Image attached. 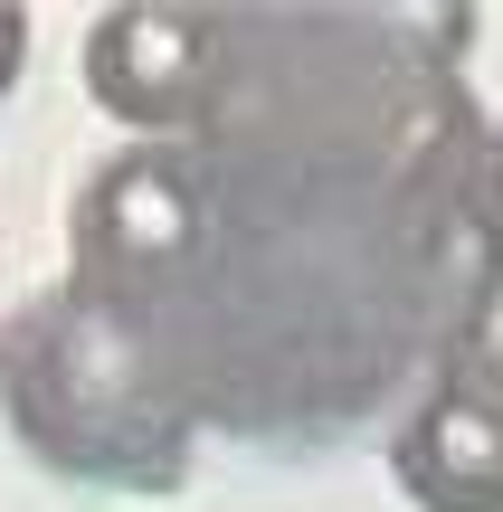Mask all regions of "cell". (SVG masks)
<instances>
[{
	"mask_svg": "<svg viewBox=\"0 0 503 512\" xmlns=\"http://www.w3.org/2000/svg\"><path fill=\"white\" fill-rule=\"evenodd\" d=\"M0 399L57 475L162 494L190 465L181 380L143 351V323H124L95 294H48L0 332Z\"/></svg>",
	"mask_w": 503,
	"mask_h": 512,
	"instance_id": "6da1fadb",
	"label": "cell"
},
{
	"mask_svg": "<svg viewBox=\"0 0 503 512\" xmlns=\"http://www.w3.org/2000/svg\"><path fill=\"white\" fill-rule=\"evenodd\" d=\"M200 256V190L171 152H124L86 181L76 200V294L133 313L152 294L181 285V266Z\"/></svg>",
	"mask_w": 503,
	"mask_h": 512,
	"instance_id": "7a4b0ae2",
	"label": "cell"
},
{
	"mask_svg": "<svg viewBox=\"0 0 503 512\" xmlns=\"http://www.w3.org/2000/svg\"><path fill=\"white\" fill-rule=\"evenodd\" d=\"M219 10H162V0H124L86 29V95L133 133H181L219 95Z\"/></svg>",
	"mask_w": 503,
	"mask_h": 512,
	"instance_id": "3957f363",
	"label": "cell"
},
{
	"mask_svg": "<svg viewBox=\"0 0 503 512\" xmlns=\"http://www.w3.org/2000/svg\"><path fill=\"white\" fill-rule=\"evenodd\" d=\"M390 475L418 512H503V418L475 389L437 380L390 437Z\"/></svg>",
	"mask_w": 503,
	"mask_h": 512,
	"instance_id": "277c9868",
	"label": "cell"
},
{
	"mask_svg": "<svg viewBox=\"0 0 503 512\" xmlns=\"http://www.w3.org/2000/svg\"><path fill=\"white\" fill-rule=\"evenodd\" d=\"M447 380L475 389V399L503 418V256L485 266V285L466 294V313H456V342H447Z\"/></svg>",
	"mask_w": 503,
	"mask_h": 512,
	"instance_id": "5b68a950",
	"label": "cell"
},
{
	"mask_svg": "<svg viewBox=\"0 0 503 512\" xmlns=\"http://www.w3.org/2000/svg\"><path fill=\"white\" fill-rule=\"evenodd\" d=\"M475 209H485V238L503 256V124L485 133V181H475Z\"/></svg>",
	"mask_w": 503,
	"mask_h": 512,
	"instance_id": "8992f818",
	"label": "cell"
},
{
	"mask_svg": "<svg viewBox=\"0 0 503 512\" xmlns=\"http://www.w3.org/2000/svg\"><path fill=\"white\" fill-rule=\"evenodd\" d=\"M19 57H29V10H10V0H0V95H10Z\"/></svg>",
	"mask_w": 503,
	"mask_h": 512,
	"instance_id": "52a82bcc",
	"label": "cell"
}]
</instances>
